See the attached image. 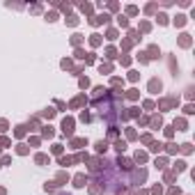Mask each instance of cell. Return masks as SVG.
<instances>
[{
	"mask_svg": "<svg viewBox=\"0 0 195 195\" xmlns=\"http://www.w3.org/2000/svg\"><path fill=\"white\" fill-rule=\"evenodd\" d=\"M62 131H65L67 135L73 133V119H71V117H65V122H62Z\"/></svg>",
	"mask_w": 195,
	"mask_h": 195,
	"instance_id": "6da1fadb",
	"label": "cell"
},
{
	"mask_svg": "<svg viewBox=\"0 0 195 195\" xmlns=\"http://www.w3.org/2000/svg\"><path fill=\"white\" fill-rule=\"evenodd\" d=\"M117 165H119L122 170H126V172H131V170H133V163H131L129 159H122V156L117 159Z\"/></svg>",
	"mask_w": 195,
	"mask_h": 195,
	"instance_id": "7a4b0ae2",
	"label": "cell"
},
{
	"mask_svg": "<svg viewBox=\"0 0 195 195\" xmlns=\"http://www.w3.org/2000/svg\"><path fill=\"white\" fill-rule=\"evenodd\" d=\"M85 184H87V179H85V174H76V177H73V186H76V188H83Z\"/></svg>",
	"mask_w": 195,
	"mask_h": 195,
	"instance_id": "3957f363",
	"label": "cell"
},
{
	"mask_svg": "<svg viewBox=\"0 0 195 195\" xmlns=\"http://www.w3.org/2000/svg\"><path fill=\"white\" fill-rule=\"evenodd\" d=\"M161 80H156V78H154V80H152V83H149V92H154V94H156V92H161Z\"/></svg>",
	"mask_w": 195,
	"mask_h": 195,
	"instance_id": "277c9868",
	"label": "cell"
},
{
	"mask_svg": "<svg viewBox=\"0 0 195 195\" xmlns=\"http://www.w3.org/2000/svg\"><path fill=\"white\" fill-rule=\"evenodd\" d=\"M179 44H181L184 48H188V46H191V34H181V37H179Z\"/></svg>",
	"mask_w": 195,
	"mask_h": 195,
	"instance_id": "5b68a950",
	"label": "cell"
},
{
	"mask_svg": "<svg viewBox=\"0 0 195 195\" xmlns=\"http://www.w3.org/2000/svg\"><path fill=\"white\" fill-rule=\"evenodd\" d=\"M147 53H149V58H159V55H161L159 46H149V51H147Z\"/></svg>",
	"mask_w": 195,
	"mask_h": 195,
	"instance_id": "8992f818",
	"label": "cell"
},
{
	"mask_svg": "<svg viewBox=\"0 0 195 195\" xmlns=\"http://www.w3.org/2000/svg\"><path fill=\"white\" fill-rule=\"evenodd\" d=\"M106 149H108V142H106V140H99L97 142V152L101 154V152H106Z\"/></svg>",
	"mask_w": 195,
	"mask_h": 195,
	"instance_id": "52a82bcc",
	"label": "cell"
},
{
	"mask_svg": "<svg viewBox=\"0 0 195 195\" xmlns=\"http://www.w3.org/2000/svg\"><path fill=\"white\" fill-rule=\"evenodd\" d=\"M147 161V154H145V152H138V154H135V163H145Z\"/></svg>",
	"mask_w": 195,
	"mask_h": 195,
	"instance_id": "ba28073f",
	"label": "cell"
},
{
	"mask_svg": "<svg viewBox=\"0 0 195 195\" xmlns=\"http://www.w3.org/2000/svg\"><path fill=\"white\" fill-rule=\"evenodd\" d=\"M115 149H117V152H124V149H126V142H124V140H117V142H115Z\"/></svg>",
	"mask_w": 195,
	"mask_h": 195,
	"instance_id": "9c48e42d",
	"label": "cell"
},
{
	"mask_svg": "<svg viewBox=\"0 0 195 195\" xmlns=\"http://www.w3.org/2000/svg\"><path fill=\"white\" fill-rule=\"evenodd\" d=\"M186 170V163L184 161H177V165H174V172H184Z\"/></svg>",
	"mask_w": 195,
	"mask_h": 195,
	"instance_id": "30bf717a",
	"label": "cell"
},
{
	"mask_svg": "<svg viewBox=\"0 0 195 195\" xmlns=\"http://www.w3.org/2000/svg\"><path fill=\"white\" fill-rule=\"evenodd\" d=\"M184 23H186V16H184V14H179V16L174 19V25H184Z\"/></svg>",
	"mask_w": 195,
	"mask_h": 195,
	"instance_id": "8fae6325",
	"label": "cell"
},
{
	"mask_svg": "<svg viewBox=\"0 0 195 195\" xmlns=\"http://www.w3.org/2000/svg\"><path fill=\"white\" fill-rule=\"evenodd\" d=\"M181 152H184V154H191V152H193V145H188V142L181 145Z\"/></svg>",
	"mask_w": 195,
	"mask_h": 195,
	"instance_id": "7c38bea8",
	"label": "cell"
},
{
	"mask_svg": "<svg viewBox=\"0 0 195 195\" xmlns=\"http://www.w3.org/2000/svg\"><path fill=\"white\" fill-rule=\"evenodd\" d=\"M174 126H179V131H186V122H184V119H177Z\"/></svg>",
	"mask_w": 195,
	"mask_h": 195,
	"instance_id": "4fadbf2b",
	"label": "cell"
},
{
	"mask_svg": "<svg viewBox=\"0 0 195 195\" xmlns=\"http://www.w3.org/2000/svg\"><path fill=\"white\" fill-rule=\"evenodd\" d=\"M161 149H163L161 142H152V152H161Z\"/></svg>",
	"mask_w": 195,
	"mask_h": 195,
	"instance_id": "5bb4252c",
	"label": "cell"
},
{
	"mask_svg": "<svg viewBox=\"0 0 195 195\" xmlns=\"http://www.w3.org/2000/svg\"><path fill=\"white\" fill-rule=\"evenodd\" d=\"M48 161V156H44V154H37V163H46Z\"/></svg>",
	"mask_w": 195,
	"mask_h": 195,
	"instance_id": "9a60e30c",
	"label": "cell"
},
{
	"mask_svg": "<svg viewBox=\"0 0 195 195\" xmlns=\"http://www.w3.org/2000/svg\"><path fill=\"white\" fill-rule=\"evenodd\" d=\"M159 23H161V25L168 23V16H165V14H159Z\"/></svg>",
	"mask_w": 195,
	"mask_h": 195,
	"instance_id": "2e32d148",
	"label": "cell"
},
{
	"mask_svg": "<svg viewBox=\"0 0 195 195\" xmlns=\"http://www.w3.org/2000/svg\"><path fill=\"white\" fill-rule=\"evenodd\" d=\"M101 44V39H99V34H92V46H99Z\"/></svg>",
	"mask_w": 195,
	"mask_h": 195,
	"instance_id": "e0dca14e",
	"label": "cell"
},
{
	"mask_svg": "<svg viewBox=\"0 0 195 195\" xmlns=\"http://www.w3.org/2000/svg\"><path fill=\"white\" fill-rule=\"evenodd\" d=\"M83 145H87V142H85V140H80V138H78V140H73V147H83Z\"/></svg>",
	"mask_w": 195,
	"mask_h": 195,
	"instance_id": "ac0fdd59",
	"label": "cell"
},
{
	"mask_svg": "<svg viewBox=\"0 0 195 195\" xmlns=\"http://www.w3.org/2000/svg\"><path fill=\"white\" fill-rule=\"evenodd\" d=\"M163 122H161V117H154V119H152V126H161Z\"/></svg>",
	"mask_w": 195,
	"mask_h": 195,
	"instance_id": "d6986e66",
	"label": "cell"
},
{
	"mask_svg": "<svg viewBox=\"0 0 195 195\" xmlns=\"http://www.w3.org/2000/svg\"><path fill=\"white\" fill-rule=\"evenodd\" d=\"M156 168H165V159H156Z\"/></svg>",
	"mask_w": 195,
	"mask_h": 195,
	"instance_id": "ffe728a7",
	"label": "cell"
},
{
	"mask_svg": "<svg viewBox=\"0 0 195 195\" xmlns=\"http://www.w3.org/2000/svg\"><path fill=\"white\" fill-rule=\"evenodd\" d=\"M67 23H69V25H76V23H78V19H76V16H69V21H67Z\"/></svg>",
	"mask_w": 195,
	"mask_h": 195,
	"instance_id": "44dd1931",
	"label": "cell"
},
{
	"mask_svg": "<svg viewBox=\"0 0 195 195\" xmlns=\"http://www.w3.org/2000/svg\"><path fill=\"white\" fill-rule=\"evenodd\" d=\"M184 113H186V115H193V113H195L193 106H186V108H184Z\"/></svg>",
	"mask_w": 195,
	"mask_h": 195,
	"instance_id": "7402d4cb",
	"label": "cell"
},
{
	"mask_svg": "<svg viewBox=\"0 0 195 195\" xmlns=\"http://www.w3.org/2000/svg\"><path fill=\"white\" fill-rule=\"evenodd\" d=\"M99 69H101V73H103V71L108 73V71H110V65H101V67H99Z\"/></svg>",
	"mask_w": 195,
	"mask_h": 195,
	"instance_id": "603a6c76",
	"label": "cell"
},
{
	"mask_svg": "<svg viewBox=\"0 0 195 195\" xmlns=\"http://www.w3.org/2000/svg\"><path fill=\"white\" fill-rule=\"evenodd\" d=\"M25 133V126H16V135H23Z\"/></svg>",
	"mask_w": 195,
	"mask_h": 195,
	"instance_id": "cb8c5ba5",
	"label": "cell"
},
{
	"mask_svg": "<svg viewBox=\"0 0 195 195\" xmlns=\"http://www.w3.org/2000/svg\"><path fill=\"white\" fill-rule=\"evenodd\" d=\"M44 135H53V129L51 126H44Z\"/></svg>",
	"mask_w": 195,
	"mask_h": 195,
	"instance_id": "d4e9b609",
	"label": "cell"
},
{
	"mask_svg": "<svg viewBox=\"0 0 195 195\" xmlns=\"http://www.w3.org/2000/svg\"><path fill=\"white\" fill-rule=\"evenodd\" d=\"M168 195H181V191H179V188H170V193Z\"/></svg>",
	"mask_w": 195,
	"mask_h": 195,
	"instance_id": "484cf974",
	"label": "cell"
},
{
	"mask_svg": "<svg viewBox=\"0 0 195 195\" xmlns=\"http://www.w3.org/2000/svg\"><path fill=\"white\" fill-rule=\"evenodd\" d=\"M138 97V90H129V99H135Z\"/></svg>",
	"mask_w": 195,
	"mask_h": 195,
	"instance_id": "4316f807",
	"label": "cell"
},
{
	"mask_svg": "<svg viewBox=\"0 0 195 195\" xmlns=\"http://www.w3.org/2000/svg\"><path fill=\"white\" fill-rule=\"evenodd\" d=\"M0 131H7V122L5 119H0Z\"/></svg>",
	"mask_w": 195,
	"mask_h": 195,
	"instance_id": "83f0119b",
	"label": "cell"
},
{
	"mask_svg": "<svg viewBox=\"0 0 195 195\" xmlns=\"http://www.w3.org/2000/svg\"><path fill=\"white\" fill-rule=\"evenodd\" d=\"M135 195H147V193H145V191H140V193H135Z\"/></svg>",
	"mask_w": 195,
	"mask_h": 195,
	"instance_id": "f1b7e54d",
	"label": "cell"
}]
</instances>
